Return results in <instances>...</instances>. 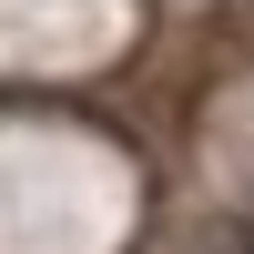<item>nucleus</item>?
Masks as SVG:
<instances>
[{"label": "nucleus", "instance_id": "1", "mask_svg": "<svg viewBox=\"0 0 254 254\" xmlns=\"http://www.w3.org/2000/svg\"><path fill=\"white\" fill-rule=\"evenodd\" d=\"M244 254H254V224H244Z\"/></svg>", "mask_w": 254, "mask_h": 254}]
</instances>
